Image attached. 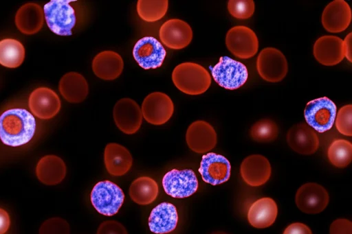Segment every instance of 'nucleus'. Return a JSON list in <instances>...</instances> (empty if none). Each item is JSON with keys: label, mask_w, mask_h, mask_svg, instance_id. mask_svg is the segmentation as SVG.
<instances>
[{"label": "nucleus", "mask_w": 352, "mask_h": 234, "mask_svg": "<svg viewBox=\"0 0 352 234\" xmlns=\"http://www.w3.org/2000/svg\"><path fill=\"white\" fill-rule=\"evenodd\" d=\"M35 130V119L25 108H10L0 115V139L5 145H23L32 139Z\"/></svg>", "instance_id": "obj_1"}, {"label": "nucleus", "mask_w": 352, "mask_h": 234, "mask_svg": "<svg viewBox=\"0 0 352 234\" xmlns=\"http://www.w3.org/2000/svg\"><path fill=\"white\" fill-rule=\"evenodd\" d=\"M172 80L175 86L188 95H199L210 86L211 77L201 65L195 62H183L173 69Z\"/></svg>", "instance_id": "obj_2"}, {"label": "nucleus", "mask_w": 352, "mask_h": 234, "mask_svg": "<svg viewBox=\"0 0 352 234\" xmlns=\"http://www.w3.org/2000/svg\"><path fill=\"white\" fill-rule=\"evenodd\" d=\"M72 0H51L43 7L45 21L50 30L59 36H70L75 26V10L69 4Z\"/></svg>", "instance_id": "obj_3"}, {"label": "nucleus", "mask_w": 352, "mask_h": 234, "mask_svg": "<svg viewBox=\"0 0 352 234\" xmlns=\"http://www.w3.org/2000/svg\"><path fill=\"white\" fill-rule=\"evenodd\" d=\"M124 197L122 189L118 185L106 180L94 185L90 194V200L99 213L112 216L118 212Z\"/></svg>", "instance_id": "obj_4"}, {"label": "nucleus", "mask_w": 352, "mask_h": 234, "mask_svg": "<svg viewBox=\"0 0 352 234\" xmlns=\"http://www.w3.org/2000/svg\"><path fill=\"white\" fill-rule=\"evenodd\" d=\"M211 73L214 81L228 90L240 88L248 78L246 66L228 56L220 57L219 62L211 69Z\"/></svg>", "instance_id": "obj_5"}, {"label": "nucleus", "mask_w": 352, "mask_h": 234, "mask_svg": "<svg viewBox=\"0 0 352 234\" xmlns=\"http://www.w3.org/2000/svg\"><path fill=\"white\" fill-rule=\"evenodd\" d=\"M336 113V105L327 97L309 101L304 110L307 125L321 133L332 128Z\"/></svg>", "instance_id": "obj_6"}, {"label": "nucleus", "mask_w": 352, "mask_h": 234, "mask_svg": "<svg viewBox=\"0 0 352 234\" xmlns=\"http://www.w3.org/2000/svg\"><path fill=\"white\" fill-rule=\"evenodd\" d=\"M256 69L263 80L270 82H278L287 73V61L284 54L278 49L266 47L260 51L257 57Z\"/></svg>", "instance_id": "obj_7"}, {"label": "nucleus", "mask_w": 352, "mask_h": 234, "mask_svg": "<svg viewBox=\"0 0 352 234\" xmlns=\"http://www.w3.org/2000/svg\"><path fill=\"white\" fill-rule=\"evenodd\" d=\"M226 45L234 56L248 59L257 53L258 40L252 29L243 25H237L228 31Z\"/></svg>", "instance_id": "obj_8"}, {"label": "nucleus", "mask_w": 352, "mask_h": 234, "mask_svg": "<svg viewBox=\"0 0 352 234\" xmlns=\"http://www.w3.org/2000/svg\"><path fill=\"white\" fill-rule=\"evenodd\" d=\"M162 183L166 194L175 198L189 197L199 187L197 176L190 169H173L164 174Z\"/></svg>", "instance_id": "obj_9"}, {"label": "nucleus", "mask_w": 352, "mask_h": 234, "mask_svg": "<svg viewBox=\"0 0 352 234\" xmlns=\"http://www.w3.org/2000/svg\"><path fill=\"white\" fill-rule=\"evenodd\" d=\"M141 110L142 117L147 122L153 125H162L172 117L174 104L166 93L153 92L144 98Z\"/></svg>", "instance_id": "obj_10"}, {"label": "nucleus", "mask_w": 352, "mask_h": 234, "mask_svg": "<svg viewBox=\"0 0 352 234\" xmlns=\"http://www.w3.org/2000/svg\"><path fill=\"white\" fill-rule=\"evenodd\" d=\"M329 196L326 189L316 183H307L296 191L295 202L302 212L316 214L322 211L327 206Z\"/></svg>", "instance_id": "obj_11"}, {"label": "nucleus", "mask_w": 352, "mask_h": 234, "mask_svg": "<svg viewBox=\"0 0 352 234\" xmlns=\"http://www.w3.org/2000/svg\"><path fill=\"white\" fill-rule=\"evenodd\" d=\"M166 51L162 43L153 36H144L134 45L133 56L144 69H156L162 66Z\"/></svg>", "instance_id": "obj_12"}, {"label": "nucleus", "mask_w": 352, "mask_h": 234, "mask_svg": "<svg viewBox=\"0 0 352 234\" xmlns=\"http://www.w3.org/2000/svg\"><path fill=\"white\" fill-rule=\"evenodd\" d=\"M113 117L117 127L127 134L135 133L142 122L140 107L135 101L129 97L122 98L116 103Z\"/></svg>", "instance_id": "obj_13"}, {"label": "nucleus", "mask_w": 352, "mask_h": 234, "mask_svg": "<svg viewBox=\"0 0 352 234\" xmlns=\"http://www.w3.org/2000/svg\"><path fill=\"white\" fill-rule=\"evenodd\" d=\"M199 172L204 182L217 185L229 179L231 165L223 155L209 152L202 156Z\"/></svg>", "instance_id": "obj_14"}, {"label": "nucleus", "mask_w": 352, "mask_h": 234, "mask_svg": "<svg viewBox=\"0 0 352 234\" xmlns=\"http://www.w3.org/2000/svg\"><path fill=\"white\" fill-rule=\"evenodd\" d=\"M29 108L38 118L49 119L59 112L61 106L58 95L47 87H39L34 90L29 97Z\"/></svg>", "instance_id": "obj_15"}, {"label": "nucleus", "mask_w": 352, "mask_h": 234, "mask_svg": "<svg viewBox=\"0 0 352 234\" xmlns=\"http://www.w3.org/2000/svg\"><path fill=\"white\" fill-rule=\"evenodd\" d=\"M186 141L191 150L201 154L215 147L217 137L214 128L208 122L197 120L188 126Z\"/></svg>", "instance_id": "obj_16"}, {"label": "nucleus", "mask_w": 352, "mask_h": 234, "mask_svg": "<svg viewBox=\"0 0 352 234\" xmlns=\"http://www.w3.org/2000/svg\"><path fill=\"white\" fill-rule=\"evenodd\" d=\"M159 36L162 43L173 49L187 47L192 38V31L186 22L181 19H169L160 27Z\"/></svg>", "instance_id": "obj_17"}, {"label": "nucleus", "mask_w": 352, "mask_h": 234, "mask_svg": "<svg viewBox=\"0 0 352 234\" xmlns=\"http://www.w3.org/2000/svg\"><path fill=\"white\" fill-rule=\"evenodd\" d=\"M289 146L296 152L310 155L315 153L319 147V139L310 126L305 123L292 126L286 137Z\"/></svg>", "instance_id": "obj_18"}, {"label": "nucleus", "mask_w": 352, "mask_h": 234, "mask_svg": "<svg viewBox=\"0 0 352 234\" xmlns=\"http://www.w3.org/2000/svg\"><path fill=\"white\" fill-rule=\"evenodd\" d=\"M240 173L245 183L252 187L264 185L271 176L268 159L261 154H252L243 159Z\"/></svg>", "instance_id": "obj_19"}, {"label": "nucleus", "mask_w": 352, "mask_h": 234, "mask_svg": "<svg viewBox=\"0 0 352 234\" xmlns=\"http://www.w3.org/2000/svg\"><path fill=\"white\" fill-rule=\"evenodd\" d=\"M351 21V10L349 5L344 0H335L329 3L322 14V24L324 28L331 33L344 31Z\"/></svg>", "instance_id": "obj_20"}, {"label": "nucleus", "mask_w": 352, "mask_h": 234, "mask_svg": "<svg viewBox=\"0 0 352 234\" xmlns=\"http://www.w3.org/2000/svg\"><path fill=\"white\" fill-rule=\"evenodd\" d=\"M313 54L320 64L336 65L344 58L343 40L336 36H322L315 42Z\"/></svg>", "instance_id": "obj_21"}, {"label": "nucleus", "mask_w": 352, "mask_h": 234, "mask_svg": "<svg viewBox=\"0 0 352 234\" xmlns=\"http://www.w3.org/2000/svg\"><path fill=\"white\" fill-rule=\"evenodd\" d=\"M178 214L175 206L164 202L153 209L148 224L151 232L166 234L174 231L177 225Z\"/></svg>", "instance_id": "obj_22"}, {"label": "nucleus", "mask_w": 352, "mask_h": 234, "mask_svg": "<svg viewBox=\"0 0 352 234\" xmlns=\"http://www.w3.org/2000/svg\"><path fill=\"white\" fill-rule=\"evenodd\" d=\"M104 162L107 172L111 175L121 176L130 170L133 158L124 146L116 143H110L104 149Z\"/></svg>", "instance_id": "obj_23"}, {"label": "nucleus", "mask_w": 352, "mask_h": 234, "mask_svg": "<svg viewBox=\"0 0 352 234\" xmlns=\"http://www.w3.org/2000/svg\"><path fill=\"white\" fill-rule=\"evenodd\" d=\"M124 69V62L120 55L113 51L98 53L92 61L95 75L104 80H113L118 78Z\"/></svg>", "instance_id": "obj_24"}, {"label": "nucleus", "mask_w": 352, "mask_h": 234, "mask_svg": "<svg viewBox=\"0 0 352 234\" xmlns=\"http://www.w3.org/2000/svg\"><path fill=\"white\" fill-rule=\"evenodd\" d=\"M278 208L271 198L265 197L256 200L249 208L248 220L254 227L263 229L271 226L276 220Z\"/></svg>", "instance_id": "obj_25"}, {"label": "nucleus", "mask_w": 352, "mask_h": 234, "mask_svg": "<svg viewBox=\"0 0 352 234\" xmlns=\"http://www.w3.org/2000/svg\"><path fill=\"white\" fill-rule=\"evenodd\" d=\"M66 171L65 162L56 155H46L42 157L36 167L38 179L47 185L60 183L65 177Z\"/></svg>", "instance_id": "obj_26"}, {"label": "nucleus", "mask_w": 352, "mask_h": 234, "mask_svg": "<svg viewBox=\"0 0 352 234\" xmlns=\"http://www.w3.org/2000/svg\"><path fill=\"white\" fill-rule=\"evenodd\" d=\"M61 95L70 103H80L85 100L89 93V86L84 76L77 72L65 73L58 86Z\"/></svg>", "instance_id": "obj_27"}, {"label": "nucleus", "mask_w": 352, "mask_h": 234, "mask_svg": "<svg viewBox=\"0 0 352 234\" xmlns=\"http://www.w3.org/2000/svg\"><path fill=\"white\" fill-rule=\"evenodd\" d=\"M44 20L43 10L36 3H28L22 5L15 16L18 30L25 34H34L42 27Z\"/></svg>", "instance_id": "obj_28"}, {"label": "nucleus", "mask_w": 352, "mask_h": 234, "mask_svg": "<svg viewBox=\"0 0 352 234\" xmlns=\"http://www.w3.org/2000/svg\"><path fill=\"white\" fill-rule=\"evenodd\" d=\"M129 192L133 202L140 205H146L157 198L159 188L157 183L152 178L141 176L131 183Z\"/></svg>", "instance_id": "obj_29"}, {"label": "nucleus", "mask_w": 352, "mask_h": 234, "mask_svg": "<svg viewBox=\"0 0 352 234\" xmlns=\"http://www.w3.org/2000/svg\"><path fill=\"white\" fill-rule=\"evenodd\" d=\"M25 49L23 44L14 38L0 40V65L8 68H16L23 62Z\"/></svg>", "instance_id": "obj_30"}, {"label": "nucleus", "mask_w": 352, "mask_h": 234, "mask_svg": "<svg viewBox=\"0 0 352 234\" xmlns=\"http://www.w3.org/2000/svg\"><path fill=\"white\" fill-rule=\"evenodd\" d=\"M168 8L167 0H138L137 12L144 21L155 22L162 19Z\"/></svg>", "instance_id": "obj_31"}, {"label": "nucleus", "mask_w": 352, "mask_h": 234, "mask_svg": "<svg viewBox=\"0 0 352 234\" xmlns=\"http://www.w3.org/2000/svg\"><path fill=\"white\" fill-rule=\"evenodd\" d=\"M327 156L333 166L346 167L352 159V143L345 139L334 140L328 148Z\"/></svg>", "instance_id": "obj_32"}, {"label": "nucleus", "mask_w": 352, "mask_h": 234, "mask_svg": "<svg viewBox=\"0 0 352 234\" xmlns=\"http://www.w3.org/2000/svg\"><path fill=\"white\" fill-rule=\"evenodd\" d=\"M278 134L276 124L270 119H262L252 125L250 130L251 138L260 143L271 142Z\"/></svg>", "instance_id": "obj_33"}, {"label": "nucleus", "mask_w": 352, "mask_h": 234, "mask_svg": "<svg viewBox=\"0 0 352 234\" xmlns=\"http://www.w3.org/2000/svg\"><path fill=\"white\" fill-rule=\"evenodd\" d=\"M254 2L252 0H230L228 3L229 13L238 19H247L254 12Z\"/></svg>", "instance_id": "obj_34"}, {"label": "nucleus", "mask_w": 352, "mask_h": 234, "mask_svg": "<svg viewBox=\"0 0 352 234\" xmlns=\"http://www.w3.org/2000/svg\"><path fill=\"white\" fill-rule=\"evenodd\" d=\"M336 114V126L338 132L345 136H352V105L342 106Z\"/></svg>", "instance_id": "obj_35"}, {"label": "nucleus", "mask_w": 352, "mask_h": 234, "mask_svg": "<svg viewBox=\"0 0 352 234\" xmlns=\"http://www.w3.org/2000/svg\"><path fill=\"white\" fill-rule=\"evenodd\" d=\"M68 222L60 218H52L45 220L39 229V234H69Z\"/></svg>", "instance_id": "obj_36"}, {"label": "nucleus", "mask_w": 352, "mask_h": 234, "mask_svg": "<svg viewBox=\"0 0 352 234\" xmlns=\"http://www.w3.org/2000/svg\"><path fill=\"white\" fill-rule=\"evenodd\" d=\"M96 234H128L126 228L116 220H107L102 222Z\"/></svg>", "instance_id": "obj_37"}, {"label": "nucleus", "mask_w": 352, "mask_h": 234, "mask_svg": "<svg viewBox=\"0 0 352 234\" xmlns=\"http://www.w3.org/2000/svg\"><path fill=\"white\" fill-rule=\"evenodd\" d=\"M329 234H352V222L343 218L334 220L330 226Z\"/></svg>", "instance_id": "obj_38"}, {"label": "nucleus", "mask_w": 352, "mask_h": 234, "mask_svg": "<svg viewBox=\"0 0 352 234\" xmlns=\"http://www.w3.org/2000/svg\"><path fill=\"white\" fill-rule=\"evenodd\" d=\"M283 234H312V232L305 224L295 222L289 224Z\"/></svg>", "instance_id": "obj_39"}, {"label": "nucleus", "mask_w": 352, "mask_h": 234, "mask_svg": "<svg viewBox=\"0 0 352 234\" xmlns=\"http://www.w3.org/2000/svg\"><path fill=\"white\" fill-rule=\"evenodd\" d=\"M10 224V216L8 212L0 208V234H5Z\"/></svg>", "instance_id": "obj_40"}, {"label": "nucleus", "mask_w": 352, "mask_h": 234, "mask_svg": "<svg viewBox=\"0 0 352 234\" xmlns=\"http://www.w3.org/2000/svg\"><path fill=\"white\" fill-rule=\"evenodd\" d=\"M351 38L352 33L350 32L343 40V49L344 57L351 62H352V53H351Z\"/></svg>", "instance_id": "obj_41"}, {"label": "nucleus", "mask_w": 352, "mask_h": 234, "mask_svg": "<svg viewBox=\"0 0 352 234\" xmlns=\"http://www.w3.org/2000/svg\"><path fill=\"white\" fill-rule=\"evenodd\" d=\"M211 234H228V233L223 232V231H215V232L212 233Z\"/></svg>", "instance_id": "obj_42"}]
</instances>
